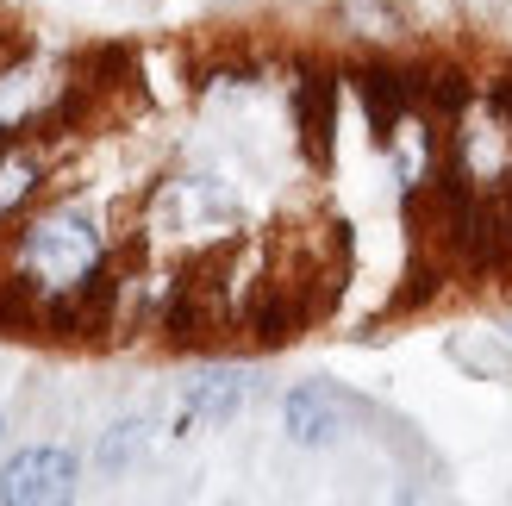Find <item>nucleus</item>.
<instances>
[{"mask_svg": "<svg viewBox=\"0 0 512 506\" xmlns=\"http://www.w3.org/2000/svg\"><path fill=\"white\" fill-rule=\"evenodd\" d=\"M94 269H100V232L82 213L63 207V213L32 219V232L19 244V275L25 282H38L44 294H69V288H82Z\"/></svg>", "mask_w": 512, "mask_h": 506, "instance_id": "1", "label": "nucleus"}, {"mask_svg": "<svg viewBox=\"0 0 512 506\" xmlns=\"http://www.w3.org/2000/svg\"><path fill=\"white\" fill-rule=\"evenodd\" d=\"M450 269L488 275V282H512V169L475 182L469 219L450 244Z\"/></svg>", "mask_w": 512, "mask_h": 506, "instance_id": "2", "label": "nucleus"}, {"mask_svg": "<svg viewBox=\"0 0 512 506\" xmlns=\"http://www.w3.org/2000/svg\"><path fill=\"white\" fill-rule=\"evenodd\" d=\"M356 94H363V113H369V132L375 144H394L400 125L419 113V69H400V63H356L350 69Z\"/></svg>", "mask_w": 512, "mask_h": 506, "instance_id": "3", "label": "nucleus"}, {"mask_svg": "<svg viewBox=\"0 0 512 506\" xmlns=\"http://www.w3.org/2000/svg\"><path fill=\"white\" fill-rule=\"evenodd\" d=\"M75 494V457L69 450H19V457L0 469V500L7 506H57Z\"/></svg>", "mask_w": 512, "mask_h": 506, "instance_id": "4", "label": "nucleus"}, {"mask_svg": "<svg viewBox=\"0 0 512 506\" xmlns=\"http://www.w3.org/2000/svg\"><path fill=\"white\" fill-rule=\"evenodd\" d=\"M294 125H300V150L306 163H331V132H338V75L331 69H300L294 82Z\"/></svg>", "mask_w": 512, "mask_h": 506, "instance_id": "5", "label": "nucleus"}, {"mask_svg": "<svg viewBox=\"0 0 512 506\" xmlns=\"http://www.w3.org/2000/svg\"><path fill=\"white\" fill-rule=\"evenodd\" d=\"M356 413H363V400H350L344 388H331V382H306V388L288 394V432H294V444H331Z\"/></svg>", "mask_w": 512, "mask_h": 506, "instance_id": "6", "label": "nucleus"}, {"mask_svg": "<svg viewBox=\"0 0 512 506\" xmlns=\"http://www.w3.org/2000/svg\"><path fill=\"white\" fill-rule=\"evenodd\" d=\"M38 182H44V163L32 150H0V225L38 194Z\"/></svg>", "mask_w": 512, "mask_h": 506, "instance_id": "7", "label": "nucleus"}, {"mask_svg": "<svg viewBox=\"0 0 512 506\" xmlns=\"http://www.w3.org/2000/svg\"><path fill=\"white\" fill-rule=\"evenodd\" d=\"M244 407V375H200L188 388V419H207V425H225Z\"/></svg>", "mask_w": 512, "mask_h": 506, "instance_id": "8", "label": "nucleus"}, {"mask_svg": "<svg viewBox=\"0 0 512 506\" xmlns=\"http://www.w3.org/2000/svg\"><path fill=\"white\" fill-rule=\"evenodd\" d=\"M144 457V425L132 419V425H113V438L100 444V463L107 469H125V463H138Z\"/></svg>", "mask_w": 512, "mask_h": 506, "instance_id": "9", "label": "nucleus"}, {"mask_svg": "<svg viewBox=\"0 0 512 506\" xmlns=\"http://www.w3.org/2000/svg\"><path fill=\"white\" fill-rule=\"evenodd\" d=\"M488 100H494V113H500V119L512 125V75H500V82L488 88Z\"/></svg>", "mask_w": 512, "mask_h": 506, "instance_id": "10", "label": "nucleus"}]
</instances>
